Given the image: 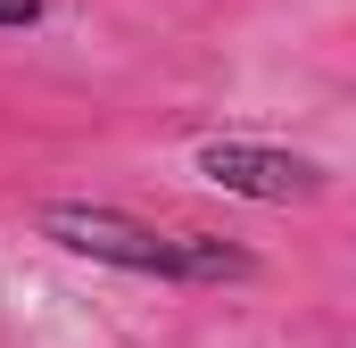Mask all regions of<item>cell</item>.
I'll return each mask as SVG.
<instances>
[{"mask_svg":"<svg viewBox=\"0 0 356 348\" xmlns=\"http://www.w3.org/2000/svg\"><path fill=\"white\" fill-rule=\"evenodd\" d=\"M33 232L67 258H91L108 274H149V282H182V290H224V282H257V258L224 232H158L108 199H42Z\"/></svg>","mask_w":356,"mask_h":348,"instance_id":"cell-1","label":"cell"},{"mask_svg":"<svg viewBox=\"0 0 356 348\" xmlns=\"http://www.w3.org/2000/svg\"><path fill=\"white\" fill-rule=\"evenodd\" d=\"M199 182H216L224 199H257V207H307L332 191V166L307 158V150H282V141H249V133H216L191 150Z\"/></svg>","mask_w":356,"mask_h":348,"instance_id":"cell-2","label":"cell"},{"mask_svg":"<svg viewBox=\"0 0 356 348\" xmlns=\"http://www.w3.org/2000/svg\"><path fill=\"white\" fill-rule=\"evenodd\" d=\"M50 17V0H0V33H33Z\"/></svg>","mask_w":356,"mask_h":348,"instance_id":"cell-3","label":"cell"}]
</instances>
